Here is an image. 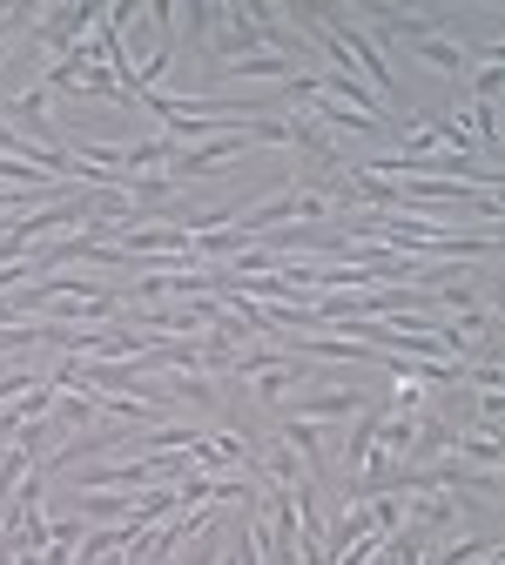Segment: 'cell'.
<instances>
[{
  "instance_id": "cell-1",
  "label": "cell",
  "mask_w": 505,
  "mask_h": 565,
  "mask_svg": "<svg viewBox=\"0 0 505 565\" xmlns=\"http://www.w3.org/2000/svg\"><path fill=\"white\" fill-rule=\"evenodd\" d=\"M371 397L378 391H357V384H344V391H297L291 397V417H304V424H350Z\"/></svg>"
},
{
  "instance_id": "cell-2",
  "label": "cell",
  "mask_w": 505,
  "mask_h": 565,
  "mask_svg": "<svg viewBox=\"0 0 505 565\" xmlns=\"http://www.w3.org/2000/svg\"><path fill=\"white\" fill-rule=\"evenodd\" d=\"M304 377H311V358H291V350H283L276 364L243 371V384H250V397H256V404H283V397H297V391H304Z\"/></svg>"
},
{
  "instance_id": "cell-3",
  "label": "cell",
  "mask_w": 505,
  "mask_h": 565,
  "mask_svg": "<svg viewBox=\"0 0 505 565\" xmlns=\"http://www.w3.org/2000/svg\"><path fill=\"white\" fill-rule=\"evenodd\" d=\"M378 424H385V397H371L365 411L350 417V431H344V471H357L371 458V445H378Z\"/></svg>"
},
{
  "instance_id": "cell-4",
  "label": "cell",
  "mask_w": 505,
  "mask_h": 565,
  "mask_svg": "<svg viewBox=\"0 0 505 565\" xmlns=\"http://www.w3.org/2000/svg\"><path fill=\"white\" fill-rule=\"evenodd\" d=\"M230 75H236V82H291V75H304V67L283 61V54H270V47H256V54L230 61Z\"/></svg>"
},
{
  "instance_id": "cell-5",
  "label": "cell",
  "mask_w": 505,
  "mask_h": 565,
  "mask_svg": "<svg viewBox=\"0 0 505 565\" xmlns=\"http://www.w3.org/2000/svg\"><path fill=\"white\" fill-rule=\"evenodd\" d=\"M411 47H418V61H431V67H439V75H465V67H472V47H465V41H439V34H418Z\"/></svg>"
},
{
  "instance_id": "cell-6",
  "label": "cell",
  "mask_w": 505,
  "mask_h": 565,
  "mask_svg": "<svg viewBox=\"0 0 505 565\" xmlns=\"http://www.w3.org/2000/svg\"><path fill=\"white\" fill-rule=\"evenodd\" d=\"M276 445H291L297 465H324V424H304V417H283V438Z\"/></svg>"
},
{
  "instance_id": "cell-7",
  "label": "cell",
  "mask_w": 505,
  "mask_h": 565,
  "mask_svg": "<svg viewBox=\"0 0 505 565\" xmlns=\"http://www.w3.org/2000/svg\"><path fill=\"white\" fill-rule=\"evenodd\" d=\"M135 505H128V491H75V512L82 519H135Z\"/></svg>"
},
{
  "instance_id": "cell-8",
  "label": "cell",
  "mask_w": 505,
  "mask_h": 565,
  "mask_svg": "<svg viewBox=\"0 0 505 565\" xmlns=\"http://www.w3.org/2000/svg\"><path fill=\"white\" fill-rule=\"evenodd\" d=\"M498 88H505V61H478L472 67V102H498Z\"/></svg>"
}]
</instances>
